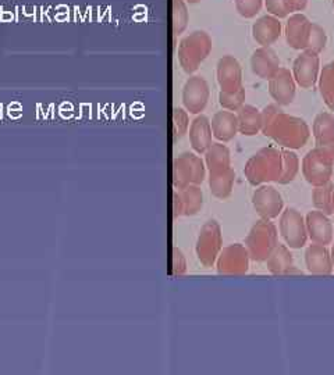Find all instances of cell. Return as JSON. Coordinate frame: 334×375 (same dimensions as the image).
Wrapping results in <instances>:
<instances>
[{
  "mask_svg": "<svg viewBox=\"0 0 334 375\" xmlns=\"http://www.w3.org/2000/svg\"><path fill=\"white\" fill-rule=\"evenodd\" d=\"M333 165V157L326 155L318 148H313L302 158L301 170L308 184L312 187H319L332 181Z\"/></svg>",
  "mask_w": 334,
  "mask_h": 375,
  "instance_id": "8992f818",
  "label": "cell"
},
{
  "mask_svg": "<svg viewBox=\"0 0 334 375\" xmlns=\"http://www.w3.org/2000/svg\"><path fill=\"white\" fill-rule=\"evenodd\" d=\"M247 181L252 187H261L271 181H279L283 173V149L266 146L251 157L244 168Z\"/></svg>",
  "mask_w": 334,
  "mask_h": 375,
  "instance_id": "7a4b0ae2",
  "label": "cell"
},
{
  "mask_svg": "<svg viewBox=\"0 0 334 375\" xmlns=\"http://www.w3.org/2000/svg\"><path fill=\"white\" fill-rule=\"evenodd\" d=\"M279 229L281 238L284 239L286 245L290 249H301L306 245L308 234H306L305 217L298 210L293 207L284 209L280 214Z\"/></svg>",
  "mask_w": 334,
  "mask_h": 375,
  "instance_id": "ba28073f",
  "label": "cell"
},
{
  "mask_svg": "<svg viewBox=\"0 0 334 375\" xmlns=\"http://www.w3.org/2000/svg\"><path fill=\"white\" fill-rule=\"evenodd\" d=\"M216 77L220 92H235L242 88V70L233 56H225L217 62Z\"/></svg>",
  "mask_w": 334,
  "mask_h": 375,
  "instance_id": "2e32d148",
  "label": "cell"
},
{
  "mask_svg": "<svg viewBox=\"0 0 334 375\" xmlns=\"http://www.w3.org/2000/svg\"><path fill=\"white\" fill-rule=\"evenodd\" d=\"M205 165L209 170V174H219L232 167L230 151L223 143H212L210 148L205 152Z\"/></svg>",
  "mask_w": 334,
  "mask_h": 375,
  "instance_id": "d4e9b609",
  "label": "cell"
},
{
  "mask_svg": "<svg viewBox=\"0 0 334 375\" xmlns=\"http://www.w3.org/2000/svg\"><path fill=\"white\" fill-rule=\"evenodd\" d=\"M174 217L195 216L203 205V193L198 185H190L184 189H176L173 193Z\"/></svg>",
  "mask_w": 334,
  "mask_h": 375,
  "instance_id": "5bb4252c",
  "label": "cell"
},
{
  "mask_svg": "<svg viewBox=\"0 0 334 375\" xmlns=\"http://www.w3.org/2000/svg\"><path fill=\"white\" fill-rule=\"evenodd\" d=\"M312 23L303 14H293L286 26V39L289 46L297 50H306Z\"/></svg>",
  "mask_w": 334,
  "mask_h": 375,
  "instance_id": "d6986e66",
  "label": "cell"
},
{
  "mask_svg": "<svg viewBox=\"0 0 334 375\" xmlns=\"http://www.w3.org/2000/svg\"><path fill=\"white\" fill-rule=\"evenodd\" d=\"M252 206L261 219H274L281 214L284 200L276 188L261 185L252 193Z\"/></svg>",
  "mask_w": 334,
  "mask_h": 375,
  "instance_id": "30bf717a",
  "label": "cell"
},
{
  "mask_svg": "<svg viewBox=\"0 0 334 375\" xmlns=\"http://www.w3.org/2000/svg\"><path fill=\"white\" fill-rule=\"evenodd\" d=\"M210 50L212 39L205 31H194L183 38L178 45V62L184 72H195Z\"/></svg>",
  "mask_w": 334,
  "mask_h": 375,
  "instance_id": "3957f363",
  "label": "cell"
},
{
  "mask_svg": "<svg viewBox=\"0 0 334 375\" xmlns=\"http://www.w3.org/2000/svg\"><path fill=\"white\" fill-rule=\"evenodd\" d=\"M305 225L308 239H311L312 244L328 246L333 242V224L328 214L315 209L306 214Z\"/></svg>",
  "mask_w": 334,
  "mask_h": 375,
  "instance_id": "9a60e30c",
  "label": "cell"
},
{
  "mask_svg": "<svg viewBox=\"0 0 334 375\" xmlns=\"http://www.w3.org/2000/svg\"><path fill=\"white\" fill-rule=\"evenodd\" d=\"M252 35L254 39L261 45L269 48L271 43H274L280 35H281V24L277 17L274 16H264L252 27Z\"/></svg>",
  "mask_w": 334,
  "mask_h": 375,
  "instance_id": "603a6c76",
  "label": "cell"
},
{
  "mask_svg": "<svg viewBox=\"0 0 334 375\" xmlns=\"http://www.w3.org/2000/svg\"><path fill=\"white\" fill-rule=\"evenodd\" d=\"M264 135L273 139L283 149H301L309 139L311 129L300 119L284 113L276 104H269L262 112Z\"/></svg>",
  "mask_w": 334,
  "mask_h": 375,
  "instance_id": "6da1fadb",
  "label": "cell"
},
{
  "mask_svg": "<svg viewBox=\"0 0 334 375\" xmlns=\"http://www.w3.org/2000/svg\"><path fill=\"white\" fill-rule=\"evenodd\" d=\"M280 68V60L274 50L261 46L251 56V70L262 80H270Z\"/></svg>",
  "mask_w": 334,
  "mask_h": 375,
  "instance_id": "ffe728a7",
  "label": "cell"
},
{
  "mask_svg": "<svg viewBox=\"0 0 334 375\" xmlns=\"http://www.w3.org/2000/svg\"><path fill=\"white\" fill-rule=\"evenodd\" d=\"M249 253L245 245L233 244L220 250L216 259L217 273L225 276H242L249 268Z\"/></svg>",
  "mask_w": 334,
  "mask_h": 375,
  "instance_id": "9c48e42d",
  "label": "cell"
},
{
  "mask_svg": "<svg viewBox=\"0 0 334 375\" xmlns=\"http://www.w3.org/2000/svg\"><path fill=\"white\" fill-rule=\"evenodd\" d=\"M187 270V261H185V256L183 254V251L178 248L173 249V274L180 277L185 273Z\"/></svg>",
  "mask_w": 334,
  "mask_h": 375,
  "instance_id": "8d00e7d4",
  "label": "cell"
},
{
  "mask_svg": "<svg viewBox=\"0 0 334 375\" xmlns=\"http://www.w3.org/2000/svg\"><path fill=\"white\" fill-rule=\"evenodd\" d=\"M306 270L313 276H330L333 274V264L330 250L325 245L312 244L305 250Z\"/></svg>",
  "mask_w": 334,
  "mask_h": 375,
  "instance_id": "ac0fdd59",
  "label": "cell"
},
{
  "mask_svg": "<svg viewBox=\"0 0 334 375\" xmlns=\"http://www.w3.org/2000/svg\"><path fill=\"white\" fill-rule=\"evenodd\" d=\"M190 128V120L188 113L180 107L174 109L173 113V132H174V141L183 138Z\"/></svg>",
  "mask_w": 334,
  "mask_h": 375,
  "instance_id": "e575fe53",
  "label": "cell"
},
{
  "mask_svg": "<svg viewBox=\"0 0 334 375\" xmlns=\"http://www.w3.org/2000/svg\"><path fill=\"white\" fill-rule=\"evenodd\" d=\"M212 126L206 116H198L190 125V142L191 148L198 153H205L212 145Z\"/></svg>",
  "mask_w": 334,
  "mask_h": 375,
  "instance_id": "7402d4cb",
  "label": "cell"
},
{
  "mask_svg": "<svg viewBox=\"0 0 334 375\" xmlns=\"http://www.w3.org/2000/svg\"><path fill=\"white\" fill-rule=\"evenodd\" d=\"M210 126H212V134L217 141L223 143L230 142L238 134L237 114H234L230 110L217 112L210 121Z\"/></svg>",
  "mask_w": 334,
  "mask_h": 375,
  "instance_id": "44dd1931",
  "label": "cell"
},
{
  "mask_svg": "<svg viewBox=\"0 0 334 375\" xmlns=\"http://www.w3.org/2000/svg\"><path fill=\"white\" fill-rule=\"evenodd\" d=\"M264 0H235V9L244 18H254L262 9Z\"/></svg>",
  "mask_w": 334,
  "mask_h": 375,
  "instance_id": "d590c367",
  "label": "cell"
},
{
  "mask_svg": "<svg viewBox=\"0 0 334 375\" xmlns=\"http://www.w3.org/2000/svg\"><path fill=\"white\" fill-rule=\"evenodd\" d=\"M206 175V165L200 157L194 153H183L173 163V185L184 189L190 185H200Z\"/></svg>",
  "mask_w": 334,
  "mask_h": 375,
  "instance_id": "5b68a950",
  "label": "cell"
},
{
  "mask_svg": "<svg viewBox=\"0 0 334 375\" xmlns=\"http://www.w3.org/2000/svg\"><path fill=\"white\" fill-rule=\"evenodd\" d=\"M319 89L325 100V104L333 110L334 109V60L326 64L319 74Z\"/></svg>",
  "mask_w": 334,
  "mask_h": 375,
  "instance_id": "f1b7e54d",
  "label": "cell"
},
{
  "mask_svg": "<svg viewBox=\"0 0 334 375\" xmlns=\"http://www.w3.org/2000/svg\"><path fill=\"white\" fill-rule=\"evenodd\" d=\"M294 81L297 85H300L303 89L312 88L320 74V62H319V55L303 50L300 56L294 60L293 64V71H291Z\"/></svg>",
  "mask_w": 334,
  "mask_h": 375,
  "instance_id": "8fae6325",
  "label": "cell"
},
{
  "mask_svg": "<svg viewBox=\"0 0 334 375\" xmlns=\"http://www.w3.org/2000/svg\"><path fill=\"white\" fill-rule=\"evenodd\" d=\"M297 84L290 70L280 67L269 80V94L279 106H289L294 102Z\"/></svg>",
  "mask_w": 334,
  "mask_h": 375,
  "instance_id": "4fadbf2b",
  "label": "cell"
},
{
  "mask_svg": "<svg viewBox=\"0 0 334 375\" xmlns=\"http://www.w3.org/2000/svg\"><path fill=\"white\" fill-rule=\"evenodd\" d=\"M237 120L239 134L245 136H254L261 132L262 116L257 107L251 104H244L241 109L237 110Z\"/></svg>",
  "mask_w": 334,
  "mask_h": 375,
  "instance_id": "484cf974",
  "label": "cell"
},
{
  "mask_svg": "<svg viewBox=\"0 0 334 375\" xmlns=\"http://www.w3.org/2000/svg\"><path fill=\"white\" fill-rule=\"evenodd\" d=\"M265 1H266L267 11L277 18L287 17L290 13L302 11L308 3V0H265Z\"/></svg>",
  "mask_w": 334,
  "mask_h": 375,
  "instance_id": "83f0119b",
  "label": "cell"
},
{
  "mask_svg": "<svg viewBox=\"0 0 334 375\" xmlns=\"http://www.w3.org/2000/svg\"><path fill=\"white\" fill-rule=\"evenodd\" d=\"M223 249V237L222 228L217 221L210 219L203 224L197 239V257L205 267H212L216 263V259Z\"/></svg>",
  "mask_w": 334,
  "mask_h": 375,
  "instance_id": "52a82bcc",
  "label": "cell"
},
{
  "mask_svg": "<svg viewBox=\"0 0 334 375\" xmlns=\"http://www.w3.org/2000/svg\"><path fill=\"white\" fill-rule=\"evenodd\" d=\"M330 256H332V264H333V271H334V246L330 250Z\"/></svg>",
  "mask_w": 334,
  "mask_h": 375,
  "instance_id": "74e56055",
  "label": "cell"
},
{
  "mask_svg": "<svg viewBox=\"0 0 334 375\" xmlns=\"http://www.w3.org/2000/svg\"><path fill=\"white\" fill-rule=\"evenodd\" d=\"M326 42H328V36H326L325 30L320 26L312 23L311 35H309V42H308L306 50L319 55L326 48Z\"/></svg>",
  "mask_w": 334,
  "mask_h": 375,
  "instance_id": "836d02e7",
  "label": "cell"
},
{
  "mask_svg": "<svg viewBox=\"0 0 334 375\" xmlns=\"http://www.w3.org/2000/svg\"><path fill=\"white\" fill-rule=\"evenodd\" d=\"M188 26V10L184 0H173V32L174 36L183 33Z\"/></svg>",
  "mask_w": 334,
  "mask_h": 375,
  "instance_id": "1f68e13d",
  "label": "cell"
},
{
  "mask_svg": "<svg viewBox=\"0 0 334 375\" xmlns=\"http://www.w3.org/2000/svg\"><path fill=\"white\" fill-rule=\"evenodd\" d=\"M315 148L334 158V117L332 113L323 112L315 117L312 125Z\"/></svg>",
  "mask_w": 334,
  "mask_h": 375,
  "instance_id": "e0dca14e",
  "label": "cell"
},
{
  "mask_svg": "<svg viewBox=\"0 0 334 375\" xmlns=\"http://www.w3.org/2000/svg\"><path fill=\"white\" fill-rule=\"evenodd\" d=\"M245 100V89L241 88L235 92H220L219 94V103L225 110L237 112L244 106Z\"/></svg>",
  "mask_w": 334,
  "mask_h": 375,
  "instance_id": "d6a6232c",
  "label": "cell"
},
{
  "mask_svg": "<svg viewBox=\"0 0 334 375\" xmlns=\"http://www.w3.org/2000/svg\"><path fill=\"white\" fill-rule=\"evenodd\" d=\"M332 212H333V214H334V189H333V193H332Z\"/></svg>",
  "mask_w": 334,
  "mask_h": 375,
  "instance_id": "f35d334b",
  "label": "cell"
},
{
  "mask_svg": "<svg viewBox=\"0 0 334 375\" xmlns=\"http://www.w3.org/2000/svg\"><path fill=\"white\" fill-rule=\"evenodd\" d=\"M300 171V158L290 149H283V173L279 178V184L286 185L296 180Z\"/></svg>",
  "mask_w": 334,
  "mask_h": 375,
  "instance_id": "4dcf8cb0",
  "label": "cell"
},
{
  "mask_svg": "<svg viewBox=\"0 0 334 375\" xmlns=\"http://www.w3.org/2000/svg\"><path fill=\"white\" fill-rule=\"evenodd\" d=\"M267 270L273 276H286L290 274L291 270L294 268V257L290 248L287 245H280L271 250L266 260Z\"/></svg>",
  "mask_w": 334,
  "mask_h": 375,
  "instance_id": "cb8c5ba5",
  "label": "cell"
},
{
  "mask_svg": "<svg viewBox=\"0 0 334 375\" xmlns=\"http://www.w3.org/2000/svg\"><path fill=\"white\" fill-rule=\"evenodd\" d=\"M334 185L332 181H329L325 185L313 187L312 192V203L316 210L330 216L332 212V193H333Z\"/></svg>",
  "mask_w": 334,
  "mask_h": 375,
  "instance_id": "f546056e",
  "label": "cell"
},
{
  "mask_svg": "<svg viewBox=\"0 0 334 375\" xmlns=\"http://www.w3.org/2000/svg\"><path fill=\"white\" fill-rule=\"evenodd\" d=\"M277 229L271 219H261L251 228L245 238V248L251 260L265 261L271 250L277 246Z\"/></svg>",
  "mask_w": 334,
  "mask_h": 375,
  "instance_id": "277c9868",
  "label": "cell"
},
{
  "mask_svg": "<svg viewBox=\"0 0 334 375\" xmlns=\"http://www.w3.org/2000/svg\"><path fill=\"white\" fill-rule=\"evenodd\" d=\"M209 85L202 77H191L183 87V104L191 114H200L209 102Z\"/></svg>",
  "mask_w": 334,
  "mask_h": 375,
  "instance_id": "7c38bea8",
  "label": "cell"
},
{
  "mask_svg": "<svg viewBox=\"0 0 334 375\" xmlns=\"http://www.w3.org/2000/svg\"><path fill=\"white\" fill-rule=\"evenodd\" d=\"M234 181H235V173L232 167L219 174H209L210 192L217 199H227L232 195Z\"/></svg>",
  "mask_w": 334,
  "mask_h": 375,
  "instance_id": "4316f807",
  "label": "cell"
},
{
  "mask_svg": "<svg viewBox=\"0 0 334 375\" xmlns=\"http://www.w3.org/2000/svg\"><path fill=\"white\" fill-rule=\"evenodd\" d=\"M188 3H198V1H200V0H187Z\"/></svg>",
  "mask_w": 334,
  "mask_h": 375,
  "instance_id": "ab89813d",
  "label": "cell"
},
{
  "mask_svg": "<svg viewBox=\"0 0 334 375\" xmlns=\"http://www.w3.org/2000/svg\"><path fill=\"white\" fill-rule=\"evenodd\" d=\"M333 7H334V0H333Z\"/></svg>",
  "mask_w": 334,
  "mask_h": 375,
  "instance_id": "60d3db41",
  "label": "cell"
}]
</instances>
